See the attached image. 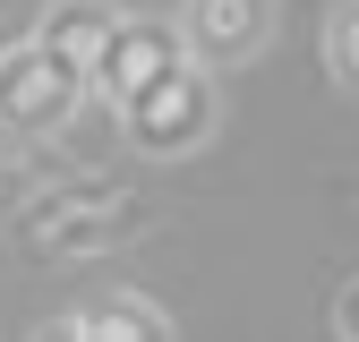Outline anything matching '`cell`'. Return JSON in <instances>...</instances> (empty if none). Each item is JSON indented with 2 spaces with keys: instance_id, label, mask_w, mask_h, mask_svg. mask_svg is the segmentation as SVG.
<instances>
[{
  "instance_id": "obj_1",
  "label": "cell",
  "mask_w": 359,
  "mask_h": 342,
  "mask_svg": "<svg viewBox=\"0 0 359 342\" xmlns=\"http://www.w3.org/2000/svg\"><path fill=\"white\" fill-rule=\"evenodd\" d=\"M128 120H137L146 146H189L197 128H205V95H197V77L171 60L163 77H146L137 95H128Z\"/></svg>"
},
{
  "instance_id": "obj_2",
  "label": "cell",
  "mask_w": 359,
  "mask_h": 342,
  "mask_svg": "<svg viewBox=\"0 0 359 342\" xmlns=\"http://www.w3.org/2000/svg\"><path fill=\"white\" fill-rule=\"evenodd\" d=\"M0 111L26 120V128L69 111V60L52 52V43H34V52H9V60H0Z\"/></svg>"
},
{
  "instance_id": "obj_3",
  "label": "cell",
  "mask_w": 359,
  "mask_h": 342,
  "mask_svg": "<svg viewBox=\"0 0 359 342\" xmlns=\"http://www.w3.org/2000/svg\"><path fill=\"white\" fill-rule=\"evenodd\" d=\"M189 34L205 60H240L265 34V0H189Z\"/></svg>"
},
{
  "instance_id": "obj_4",
  "label": "cell",
  "mask_w": 359,
  "mask_h": 342,
  "mask_svg": "<svg viewBox=\"0 0 359 342\" xmlns=\"http://www.w3.org/2000/svg\"><path fill=\"white\" fill-rule=\"evenodd\" d=\"M163 317L154 308H137V299H103V308H77L60 334H154Z\"/></svg>"
},
{
  "instance_id": "obj_5",
  "label": "cell",
  "mask_w": 359,
  "mask_h": 342,
  "mask_svg": "<svg viewBox=\"0 0 359 342\" xmlns=\"http://www.w3.org/2000/svg\"><path fill=\"white\" fill-rule=\"evenodd\" d=\"M334 60L359 77V18H342V26H334Z\"/></svg>"
}]
</instances>
